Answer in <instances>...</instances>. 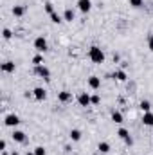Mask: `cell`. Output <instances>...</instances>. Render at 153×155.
<instances>
[{"label": "cell", "instance_id": "cell-1", "mask_svg": "<svg viewBox=\"0 0 153 155\" xmlns=\"http://www.w3.org/2000/svg\"><path fill=\"white\" fill-rule=\"evenodd\" d=\"M88 58L94 61V63H103L105 61V52L99 49V47H90V51H88Z\"/></svg>", "mask_w": 153, "mask_h": 155}, {"label": "cell", "instance_id": "cell-2", "mask_svg": "<svg viewBox=\"0 0 153 155\" xmlns=\"http://www.w3.org/2000/svg\"><path fill=\"white\" fill-rule=\"evenodd\" d=\"M34 74L40 76V78H43V79H49V78H50V70H49L45 65H36V67H34Z\"/></svg>", "mask_w": 153, "mask_h": 155}, {"label": "cell", "instance_id": "cell-3", "mask_svg": "<svg viewBox=\"0 0 153 155\" xmlns=\"http://www.w3.org/2000/svg\"><path fill=\"white\" fill-rule=\"evenodd\" d=\"M47 47H49V45H47V40H45L43 36H38V38L34 40V49H36L38 52H45Z\"/></svg>", "mask_w": 153, "mask_h": 155}, {"label": "cell", "instance_id": "cell-4", "mask_svg": "<svg viewBox=\"0 0 153 155\" xmlns=\"http://www.w3.org/2000/svg\"><path fill=\"white\" fill-rule=\"evenodd\" d=\"M117 135H119V137H121V139H123V141H124V143L128 144V146H132V144H133V139L130 137V132H128L126 128H119Z\"/></svg>", "mask_w": 153, "mask_h": 155}, {"label": "cell", "instance_id": "cell-5", "mask_svg": "<svg viewBox=\"0 0 153 155\" xmlns=\"http://www.w3.org/2000/svg\"><path fill=\"white\" fill-rule=\"evenodd\" d=\"M78 103H79L81 107H88V105L92 103V96H88L87 92H81V94L78 96Z\"/></svg>", "mask_w": 153, "mask_h": 155}, {"label": "cell", "instance_id": "cell-6", "mask_svg": "<svg viewBox=\"0 0 153 155\" xmlns=\"http://www.w3.org/2000/svg\"><path fill=\"white\" fill-rule=\"evenodd\" d=\"M4 123H5V126H16V125L20 123V117H18L16 114H9V116H5Z\"/></svg>", "mask_w": 153, "mask_h": 155}, {"label": "cell", "instance_id": "cell-7", "mask_svg": "<svg viewBox=\"0 0 153 155\" xmlns=\"http://www.w3.org/2000/svg\"><path fill=\"white\" fill-rule=\"evenodd\" d=\"M78 7L81 13H88L92 9V2L90 0H78Z\"/></svg>", "mask_w": 153, "mask_h": 155}, {"label": "cell", "instance_id": "cell-8", "mask_svg": "<svg viewBox=\"0 0 153 155\" xmlns=\"http://www.w3.org/2000/svg\"><path fill=\"white\" fill-rule=\"evenodd\" d=\"M32 96H34L38 101H43V99L47 98V92H45V88H41V87H36V88L32 90Z\"/></svg>", "mask_w": 153, "mask_h": 155}, {"label": "cell", "instance_id": "cell-9", "mask_svg": "<svg viewBox=\"0 0 153 155\" xmlns=\"http://www.w3.org/2000/svg\"><path fill=\"white\" fill-rule=\"evenodd\" d=\"M88 87L94 88V90H97V88L101 87V79H99L97 76H90V78H88Z\"/></svg>", "mask_w": 153, "mask_h": 155}, {"label": "cell", "instance_id": "cell-10", "mask_svg": "<svg viewBox=\"0 0 153 155\" xmlns=\"http://www.w3.org/2000/svg\"><path fill=\"white\" fill-rule=\"evenodd\" d=\"M58 99H60L61 103H69V101L72 99V92H69V90H61V92L58 94Z\"/></svg>", "mask_w": 153, "mask_h": 155}, {"label": "cell", "instance_id": "cell-11", "mask_svg": "<svg viewBox=\"0 0 153 155\" xmlns=\"http://www.w3.org/2000/svg\"><path fill=\"white\" fill-rule=\"evenodd\" d=\"M11 137H13V141H16V143H25V139H27L25 134H23L22 130H14Z\"/></svg>", "mask_w": 153, "mask_h": 155}, {"label": "cell", "instance_id": "cell-12", "mask_svg": "<svg viewBox=\"0 0 153 155\" xmlns=\"http://www.w3.org/2000/svg\"><path fill=\"white\" fill-rule=\"evenodd\" d=\"M142 123H144L146 126H153V114L151 112H144V116H142Z\"/></svg>", "mask_w": 153, "mask_h": 155}, {"label": "cell", "instance_id": "cell-13", "mask_svg": "<svg viewBox=\"0 0 153 155\" xmlns=\"http://www.w3.org/2000/svg\"><path fill=\"white\" fill-rule=\"evenodd\" d=\"M2 72H14V63L13 61H5V63H2Z\"/></svg>", "mask_w": 153, "mask_h": 155}, {"label": "cell", "instance_id": "cell-14", "mask_svg": "<svg viewBox=\"0 0 153 155\" xmlns=\"http://www.w3.org/2000/svg\"><path fill=\"white\" fill-rule=\"evenodd\" d=\"M112 78H115L117 81H126V78H128V76H126V72H124V70H115V72L112 74Z\"/></svg>", "mask_w": 153, "mask_h": 155}, {"label": "cell", "instance_id": "cell-15", "mask_svg": "<svg viewBox=\"0 0 153 155\" xmlns=\"http://www.w3.org/2000/svg\"><path fill=\"white\" fill-rule=\"evenodd\" d=\"M23 13H25V7L23 5H14L13 7V14L14 16H23Z\"/></svg>", "mask_w": 153, "mask_h": 155}, {"label": "cell", "instance_id": "cell-16", "mask_svg": "<svg viewBox=\"0 0 153 155\" xmlns=\"http://www.w3.org/2000/svg\"><path fill=\"white\" fill-rule=\"evenodd\" d=\"M63 18H65L67 22H72V20L76 18V14H74V11H72V9H65V13H63Z\"/></svg>", "mask_w": 153, "mask_h": 155}, {"label": "cell", "instance_id": "cell-17", "mask_svg": "<svg viewBox=\"0 0 153 155\" xmlns=\"http://www.w3.org/2000/svg\"><path fill=\"white\" fill-rule=\"evenodd\" d=\"M69 137H70L72 141H79V139H81V132H79L78 128H74V130H70V134H69Z\"/></svg>", "mask_w": 153, "mask_h": 155}, {"label": "cell", "instance_id": "cell-18", "mask_svg": "<svg viewBox=\"0 0 153 155\" xmlns=\"http://www.w3.org/2000/svg\"><path fill=\"white\" fill-rule=\"evenodd\" d=\"M97 150H99L101 153H108V152H110V144L103 141V143H99V144H97Z\"/></svg>", "mask_w": 153, "mask_h": 155}, {"label": "cell", "instance_id": "cell-19", "mask_svg": "<svg viewBox=\"0 0 153 155\" xmlns=\"http://www.w3.org/2000/svg\"><path fill=\"white\" fill-rule=\"evenodd\" d=\"M112 121H115V123H123V114L117 112V110H114V112H112Z\"/></svg>", "mask_w": 153, "mask_h": 155}, {"label": "cell", "instance_id": "cell-20", "mask_svg": "<svg viewBox=\"0 0 153 155\" xmlns=\"http://www.w3.org/2000/svg\"><path fill=\"white\" fill-rule=\"evenodd\" d=\"M32 63H34V67H36V65H41V63H43V58H41V54H36V56L32 58Z\"/></svg>", "mask_w": 153, "mask_h": 155}, {"label": "cell", "instance_id": "cell-21", "mask_svg": "<svg viewBox=\"0 0 153 155\" xmlns=\"http://www.w3.org/2000/svg\"><path fill=\"white\" fill-rule=\"evenodd\" d=\"M141 108H142V112H150V108H151L150 101H141Z\"/></svg>", "mask_w": 153, "mask_h": 155}, {"label": "cell", "instance_id": "cell-22", "mask_svg": "<svg viewBox=\"0 0 153 155\" xmlns=\"http://www.w3.org/2000/svg\"><path fill=\"white\" fill-rule=\"evenodd\" d=\"M50 20H52V22H54V23H60V22H61V16H60V14H58V13H56V11H54V13H52V14H50Z\"/></svg>", "mask_w": 153, "mask_h": 155}, {"label": "cell", "instance_id": "cell-23", "mask_svg": "<svg viewBox=\"0 0 153 155\" xmlns=\"http://www.w3.org/2000/svg\"><path fill=\"white\" fill-rule=\"evenodd\" d=\"M43 9H45L49 14H52V13H54V7H52V4H50V2H47V4L43 5Z\"/></svg>", "mask_w": 153, "mask_h": 155}, {"label": "cell", "instance_id": "cell-24", "mask_svg": "<svg viewBox=\"0 0 153 155\" xmlns=\"http://www.w3.org/2000/svg\"><path fill=\"white\" fill-rule=\"evenodd\" d=\"M142 2H144V0H130V5H132V7H141Z\"/></svg>", "mask_w": 153, "mask_h": 155}, {"label": "cell", "instance_id": "cell-25", "mask_svg": "<svg viewBox=\"0 0 153 155\" xmlns=\"http://www.w3.org/2000/svg\"><path fill=\"white\" fill-rule=\"evenodd\" d=\"M34 155H45L43 146H36V148H34Z\"/></svg>", "mask_w": 153, "mask_h": 155}, {"label": "cell", "instance_id": "cell-26", "mask_svg": "<svg viewBox=\"0 0 153 155\" xmlns=\"http://www.w3.org/2000/svg\"><path fill=\"white\" fill-rule=\"evenodd\" d=\"M2 36H4L5 40H9V38H11L13 34H11V31H9V29H4V31H2Z\"/></svg>", "mask_w": 153, "mask_h": 155}, {"label": "cell", "instance_id": "cell-27", "mask_svg": "<svg viewBox=\"0 0 153 155\" xmlns=\"http://www.w3.org/2000/svg\"><path fill=\"white\" fill-rule=\"evenodd\" d=\"M101 103V98L99 96H92V105H99Z\"/></svg>", "mask_w": 153, "mask_h": 155}, {"label": "cell", "instance_id": "cell-28", "mask_svg": "<svg viewBox=\"0 0 153 155\" xmlns=\"http://www.w3.org/2000/svg\"><path fill=\"white\" fill-rule=\"evenodd\" d=\"M148 47H150V51L153 52V34L150 36V40H148Z\"/></svg>", "mask_w": 153, "mask_h": 155}, {"label": "cell", "instance_id": "cell-29", "mask_svg": "<svg viewBox=\"0 0 153 155\" xmlns=\"http://www.w3.org/2000/svg\"><path fill=\"white\" fill-rule=\"evenodd\" d=\"M5 146H7V143L5 141H0V150L2 152H5Z\"/></svg>", "mask_w": 153, "mask_h": 155}, {"label": "cell", "instance_id": "cell-30", "mask_svg": "<svg viewBox=\"0 0 153 155\" xmlns=\"http://www.w3.org/2000/svg\"><path fill=\"white\" fill-rule=\"evenodd\" d=\"M25 155H34V152H27Z\"/></svg>", "mask_w": 153, "mask_h": 155}, {"label": "cell", "instance_id": "cell-31", "mask_svg": "<svg viewBox=\"0 0 153 155\" xmlns=\"http://www.w3.org/2000/svg\"><path fill=\"white\" fill-rule=\"evenodd\" d=\"M11 155H18V152H13V153H11Z\"/></svg>", "mask_w": 153, "mask_h": 155}]
</instances>
